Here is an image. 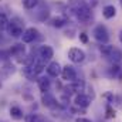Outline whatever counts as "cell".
Here are the masks:
<instances>
[{"mask_svg": "<svg viewBox=\"0 0 122 122\" xmlns=\"http://www.w3.org/2000/svg\"><path fill=\"white\" fill-rule=\"evenodd\" d=\"M101 53L107 58H109L112 62L122 61V51L118 50V48H115V47H112V46H101Z\"/></svg>", "mask_w": 122, "mask_h": 122, "instance_id": "6da1fadb", "label": "cell"}, {"mask_svg": "<svg viewBox=\"0 0 122 122\" xmlns=\"http://www.w3.org/2000/svg\"><path fill=\"white\" fill-rule=\"evenodd\" d=\"M92 34H94V38H95L98 43H101V44H107L108 40H109L108 30H107V27L102 26V24H98V26L92 30Z\"/></svg>", "mask_w": 122, "mask_h": 122, "instance_id": "7a4b0ae2", "label": "cell"}, {"mask_svg": "<svg viewBox=\"0 0 122 122\" xmlns=\"http://www.w3.org/2000/svg\"><path fill=\"white\" fill-rule=\"evenodd\" d=\"M23 24H21V21H19L17 19H14V20L9 21L6 30H7V33L11 37H21V34H23Z\"/></svg>", "mask_w": 122, "mask_h": 122, "instance_id": "3957f363", "label": "cell"}, {"mask_svg": "<svg viewBox=\"0 0 122 122\" xmlns=\"http://www.w3.org/2000/svg\"><path fill=\"white\" fill-rule=\"evenodd\" d=\"M68 58L75 62V64H80L85 60V53L81 50V48H77V47H72L68 50Z\"/></svg>", "mask_w": 122, "mask_h": 122, "instance_id": "277c9868", "label": "cell"}, {"mask_svg": "<svg viewBox=\"0 0 122 122\" xmlns=\"http://www.w3.org/2000/svg\"><path fill=\"white\" fill-rule=\"evenodd\" d=\"M61 77H62V80L72 82V81L77 80V71H75V68L72 65H65L62 68V71H61Z\"/></svg>", "mask_w": 122, "mask_h": 122, "instance_id": "5b68a950", "label": "cell"}, {"mask_svg": "<svg viewBox=\"0 0 122 122\" xmlns=\"http://www.w3.org/2000/svg\"><path fill=\"white\" fill-rule=\"evenodd\" d=\"M53 57H54L53 47H50V46L40 47V50H38V58H41V60H44V61H48V60H51Z\"/></svg>", "mask_w": 122, "mask_h": 122, "instance_id": "8992f818", "label": "cell"}, {"mask_svg": "<svg viewBox=\"0 0 122 122\" xmlns=\"http://www.w3.org/2000/svg\"><path fill=\"white\" fill-rule=\"evenodd\" d=\"M75 14H77V17H78L81 21H88V20L91 19V10H90L87 6H80V7H77Z\"/></svg>", "mask_w": 122, "mask_h": 122, "instance_id": "52a82bcc", "label": "cell"}, {"mask_svg": "<svg viewBox=\"0 0 122 122\" xmlns=\"http://www.w3.org/2000/svg\"><path fill=\"white\" fill-rule=\"evenodd\" d=\"M75 105L77 107H81V108H88L91 105V98L85 94H77L75 97Z\"/></svg>", "mask_w": 122, "mask_h": 122, "instance_id": "ba28073f", "label": "cell"}, {"mask_svg": "<svg viewBox=\"0 0 122 122\" xmlns=\"http://www.w3.org/2000/svg\"><path fill=\"white\" fill-rule=\"evenodd\" d=\"M37 34H38V31L36 30L34 27H30V29L23 31L21 40H23V43H31V41H34L37 38Z\"/></svg>", "mask_w": 122, "mask_h": 122, "instance_id": "9c48e42d", "label": "cell"}, {"mask_svg": "<svg viewBox=\"0 0 122 122\" xmlns=\"http://www.w3.org/2000/svg\"><path fill=\"white\" fill-rule=\"evenodd\" d=\"M43 105L53 109V108H57V107H58V102H57V99L54 98V95L46 92V94H43Z\"/></svg>", "mask_w": 122, "mask_h": 122, "instance_id": "30bf717a", "label": "cell"}, {"mask_svg": "<svg viewBox=\"0 0 122 122\" xmlns=\"http://www.w3.org/2000/svg\"><path fill=\"white\" fill-rule=\"evenodd\" d=\"M61 71H62V68L57 61H53L47 65V72L50 77H58V75H61Z\"/></svg>", "mask_w": 122, "mask_h": 122, "instance_id": "8fae6325", "label": "cell"}, {"mask_svg": "<svg viewBox=\"0 0 122 122\" xmlns=\"http://www.w3.org/2000/svg\"><path fill=\"white\" fill-rule=\"evenodd\" d=\"M102 14H104L105 19H112V17L117 14V9H115V6H112V4L105 6L104 10H102Z\"/></svg>", "mask_w": 122, "mask_h": 122, "instance_id": "7c38bea8", "label": "cell"}, {"mask_svg": "<svg viewBox=\"0 0 122 122\" xmlns=\"http://www.w3.org/2000/svg\"><path fill=\"white\" fill-rule=\"evenodd\" d=\"M10 117L13 118V119H16V121H19V119H21L23 118V111H21V108L20 107H11L10 108Z\"/></svg>", "mask_w": 122, "mask_h": 122, "instance_id": "4fadbf2b", "label": "cell"}, {"mask_svg": "<svg viewBox=\"0 0 122 122\" xmlns=\"http://www.w3.org/2000/svg\"><path fill=\"white\" fill-rule=\"evenodd\" d=\"M37 82H38V88H40L43 92L48 91V88H50V80H48V78L41 77V78H38V80H37Z\"/></svg>", "mask_w": 122, "mask_h": 122, "instance_id": "5bb4252c", "label": "cell"}, {"mask_svg": "<svg viewBox=\"0 0 122 122\" xmlns=\"http://www.w3.org/2000/svg\"><path fill=\"white\" fill-rule=\"evenodd\" d=\"M23 74L26 75V78H29V80H31V81H34V80L37 78V75H38V74L33 70L31 65H27L26 68H23Z\"/></svg>", "mask_w": 122, "mask_h": 122, "instance_id": "9a60e30c", "label": "cell"}, {"mask_svg": "<svg viewBox=\"0 0 122 122\" xmlns=\"http://www.w3.org/2000/svg\"><path fill=\"white\" fill-rule=\"evenodd\" d=\"M26 122H44V119L38 114H29L26 117Z\"/></svg>", "mask_w": 122, "mask_h": 122, "instance_id": "2e32d148", "label": "cell"}, {"mask_svg": "<svg viewBox=\"0 0 122 122\" xmlns=\"http://www.w3.org/2000/svg\"><path fill=\"white\" fill-rule=\"evenodd\" d=\"M11 53L17 54V56H24V46L23 44H14V47L11 48Z\"/></svg>", "mask_w": 122, "mask_h": 122, "instance_id": "e0dca14e", "label": "cell"}, {"mask_svg": "<svg viewBox=\"0 0 122 122\" xmlns=\"http://www.w3.org/2000/svg\"><path fill=\"white\" fill-rule=\"evenodd\" d=\"M64 24H65V19H62V17H56V19L51 20L53 27H62Z\"/></svg>", "mask_w": 122, "mask_h": 122, "instance_id": "ac0fdd59", "label": "cell"}, {"mask_svg": "<svg viewBox=\"0 0 122 122\" xmlns=\"http://www.w3.org/2000/svg\"><path fill=\"white\" fill-rule=\"evenodd\" d=\"M40 0H23V6L26 9H34L37 4H38Z\"/></svg>", "mask_w": 122, "mask_h": 122, "instance_id": "d6986e66", "label": "cell"}, {"mask_svg": "<svg viewBox=\"0 0 122 122\" xmlns=\"http://www.w3.org/2000/svg\"><path fill=\"white\" fill-rule=\"evenodd\" d=\"M7 24H9L7 17H6L4 14H0V30H1V29H6V27H7Z\"/></svg>", "mask_w": 122, "mask_h": 122, "instance_id": "ffe728a7", "label": "cell"}, {"mask_svg": "<svg viewBox=\"0 0 122 122\" xmlns=\"http://www.w3.org/2000/svg\"><path fill=\"white\" fill-rule=\"evenodd\" d=\"M80 40H81L82 43H88V37H87V34H85V33H81V34H80Z\"/></svg>", "mask_w": 122, "mask_h": 122, "instance_id": "44dd1931", "label": "cell"}, {"mask_svg": "<svg viewBox=\"0 0 122 122\" xmlns=\"http://www.w3.org/2000/svg\"><path fill=\"white\" fill-rule=\"evenodd\" d=\"M75 122H92L91 119H88V118H82V117H80V118H77Z\"/></svg>", "mask_w": 122, "mask_h": 122, "instance_id": "7402d4cb", "label": "cell"}, {"mask_svg": "<svg viewBox=\"0 0 122 122\" xmlns=\"http://www.w3.org/2000/svg\"><path fill=\"white\" fill-rule=\"evenodd\" d=\"M119 41H121V43H122V31H121V33H119Z\"/></svg>", "mask_w": 122, "mask_h": 122, "instance_id": "603a6c76", "label": "cell"}]
</instances>
